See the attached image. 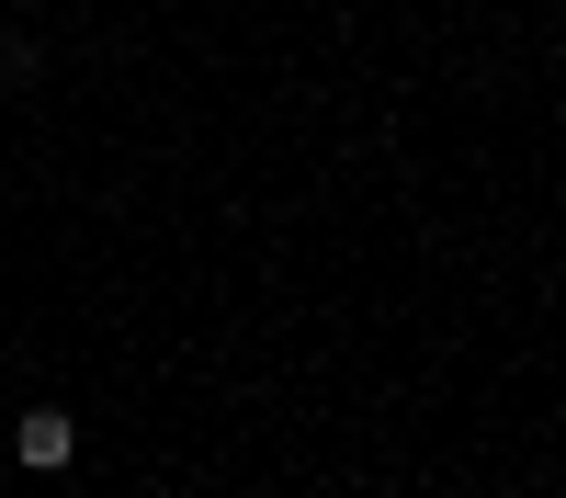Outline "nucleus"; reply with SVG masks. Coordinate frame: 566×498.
<instances>
[{
	"label": "nucleus",
	"instance_id": "nucleus-1",
	"mask_svg": "<svg viewBox=\"0 0 566 498\" xmlns=\"http://www.w3.org/2000/svg\"><path fill=\"white\" fill-rule=\"evenodd\" d=\"M23 465H69V420H57V407L23 420Z\"/></svg>",
	"mask_w": 566,
	"mask_h": 498
}]
</instances>
